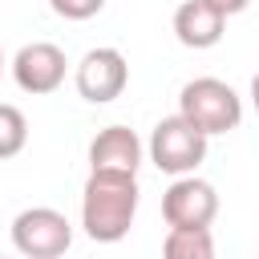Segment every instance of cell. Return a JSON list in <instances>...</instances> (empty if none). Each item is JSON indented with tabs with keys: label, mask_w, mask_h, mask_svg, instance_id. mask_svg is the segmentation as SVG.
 Masks as SVG:
<instances>
[{
	"label": "cell",
	"mask_w": 259,
	"mask_h": 259,
	"mask_svg": "<svg viewBox=\"0 0 259 259\" xmlns=\"http://www.w3.org/2000/svg\"><path fill=\"white\" fill-rule=\"evenodd\" d=\"M138 174L89 170L81 190V227L93 243H117L130 235L138 214Z\"/></svg>",
	"instance_id": "obj_1"
},
{
	"label": "cell",
	"mask_w": 259,
	"mask_h": 259,
	"mask_svg": "<svg viewBox=\"0 0 259 259\" xmlns=\"http://www.w3.org/2000/svg\"><path fill=\"white\" fill-rule=\"evenodd\" d=\"M178 113H182L190 125H198L206 138H214V134L239 130V121H243V101H239V93H235L227 81H219V77H194V81H186L182 93H178Z\"/></svg>",
	"instance_id": "obj_2"
},
{
	"label": "cell",
	"mask_w": 259,
	"mask_h": 259,
	"mask_svg": "<svg viewBox=\"0 0 259 259\" xmlns=\"http://www.w3.org/2000/svg\"><path fill=\"white\" fill-rule=\"evenodd\" d=\"M206 142L210 138L198 125H190L182 113H174V117H162L154 125L146 154H150V162L162 174H174L178 178V174H194L198 170V162L206 158Z\"/></svg>",
	"instance_id": "obj_3"
},
{
	"label": "cell",
	"mask_w": 259,
	"mask_h": 259,
	"mask_svg": "<svg viewBox=\"0 0 259 259\" xmlns=\"http://www.w3.org/2000/svg\"><path fill=\"white\" fill-rule=\"evenodd\" d=\"M12 247L28 259H57L73 247V227L53 206H28L12 219Z\"/></svg>",
	"instance_id": "obj_4"
},
{
	"label": "cell",
	"mask_w": 259,
	"mask_h": 259,
	"mask_svg": "<svg viewBox=\"0 0 259 259\" xmlns=\"http://www.w3.org/2000/svg\"><path fill=\"white\" fill-rule=\"evenodd\" d=\"M77 93L89 101V105H109L125 93L130 85V65L117 49L101 45V49H89L81 61H77Z\"/></svg>",
	"instance_id": "obj_5"
},
{
	"label": "cell",
	"mask_w": 259,
	"mask_h": 259,
	"mask_svg": "<svg viewBox=\"0 0 259 259\" xmlns=\"http://www.w3.org/2000/svg\"><path fill=\"white\" fill-rule=\"evenodd\" d=\"M219 214V190L206 178L178 174L162 194V219L166 227H210Z\"/></svg>",
	"instance_id": "obj_6"
},
{
	"label": "cell",
	"mask_w": 259,
	"mask_h": 259,
	"mask_svg": "<svg viewBox=\"0 0 259 259\" xmlns=\"http://www.w3.org/2000/svg\"><path fill=\"white\" fill-rule=\"evenodd\" d=\"M65 69H69L65 49L53 45V40H32V45H24V49L12 57V81H16L24 93H32V97L57 93V89L65 85Z\"/></svg>",
	"instance_id": "obj_7"
},
{
	"label": "cell",
	"mask_w": 259,
	"mask_h": 259,
	"mask_svg": "<svg viewBox=\"0 0 259 259\" xmlns=\"http://www.w3.org/2000/svg\"><path fill=\"white\" fill-rule=\"evenodd\" d=\"M142 138L130 125H105L89 142V170H117V174H138L142 166Z\"/></svg>",
	"instance_id": "obj_8"
},
{
	"label": "cell",
	"mask_w": 259,
	"mask_h": 259,
	"mask_svg": "<svg viewBox=\"0 0 259 259\" xmlns=\"http://www.w3.org/2000/svg\"><path fill=\"white\" fill-rule=\"evenodd\" d=\"M223 32H227V16L219 8H210L206 0L178 4V12H174V36H178V45H186V49H214L223 40Z\"/></svg>",
	"instance_id": "obj_9"
},
{
	"label": "cell",
	"mask_w": 259,
	"mask_h": 259,
	"mask_svg": "<svg viewBox=\"0 0 259 259\" xmlns=\"http://www.w3.org/2000/svg\"><path fill=\"white\" fill-rule=\"evenodd\" d=\"M166 259H210L214 255V235L210 227H170L162 239Z\"/></svg>",
	"instance_id": "obj_10"
},
{
	"label": "cell",
	"mask_w": 259,
	"mask_h": 259,
	"mask_svg": "<svg viewBox=\"0 0 259 259\" xmlns=\"http://www.w3.org/2000/svg\"><path fill=\"white\" fill-rule=\"evenodd\" d=\"M24 142H28V117L16 105L0 101V162L4 158H16L24 150Z\"/></svg>",
	"instance_id": "obj_11"
},
{
	"label": "cell",
	"mask_w": 259,
	"mask_h": 259,
	"mask_svg": "<svg viewBox=\"0 0 259 259\" xmlns=\"http://www.w3.org/2000/svg\"><path fill=\"white\" fill-rule=\"evenodd\" d=\"M49 8L61 16V20H89L105 8V0H49Z\"/></svg>",
	"instance_id": "obj_12"
},
{
	"label": "cell",
	"mask_w": 259,
	"mask_h": 259,
	"mask_svg": "<svg viewBox=\"0 0 259 259\" xmlns=\"http://www.w3.org/2000/svg\"><path fill=\"white\" fill-rule=\"evenodd\" d=\"M206 4H210V8H219L223 16H235V12H243L251 0H206Z\"/></svg>",
	"instance_id": "obj_13"
},
{
	"label": "cell",
	"mask_w": 259,
	"mask_h": 259,
	"mask_svg": "<svg viewBox=\"0 0 259 259\" xmlns=\"http://www.w3.org/2000/svg\"><path fill=\"white\" fill-rule=\"evenodd\" d=\"M251 105H255V113H259V73L251 77Z\"/></svg>",
	"instance_id": "obj_14"
},
{
	"label": "cell",
	"mask_w": 259,
	"mask_h": 259,
	"mask_svg": "<svg viewBox=\"0 0 259 259\" xmlns=\"http://www.w3.org/2000/svg\"><path fill=\"white\" fill-rule=\"evenodd\" d=\"M0 77H4V49H0Z\"/></svg>",
	"instance_id": "obj_15"
}]
</instances>
